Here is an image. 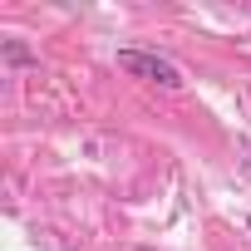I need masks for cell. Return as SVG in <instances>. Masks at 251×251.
<instances>
[{
  "mask_svg": "<svg viewBox=\"0 0 251 251\" xmlns=\"http://www.w3.org/2000/svg\"><path fill=\"white\" fill-rule=\"evenodd\" d=\"M118 69L133 74V79H148V84H163V89H182L177 64L163 54H148V50H118Z\"/></svg>",
  "mask_w": 251,
  "mask_h": 251,
  "instance_id": "6da1fadb",
  "label": "cell"
},
{
  "mask_svg": "<svg viewBox=\"0 0 251 251\" xmlns=\"http://www.w3.org/2000/svg\"><path fill=\"white\" fill-rule=\"evenodd\" d=\"M5 59H10V64H30V50L15 45V40H5Z\"/></svg>",
  "mask_w": 251,
  "mask_h": 251,
  "instance_id": "7a4b0ae2",
  "label": "cell"
},
{
  "mask_svg": "<svg viewBox=\"0 0 251 251\" xmlns=\"http://www.w3.org/2000/svg\"><path fill=\"white\" fill-rule=\"evenodd\" d=\"M246 231H251V222H246Z\"/></svg>",
  "mask_w": 251,
  "mask_h": 251,
  "instance_id": "3957f363",
  "label": "cell"
},
{
  "mask_svg": "<svg viewBox=\"0 0 251 251\" xmlns=\"http://www.w3.org/2000/svg\"><path fill=\"white\" fill-rule=\"evenodd\" d=\"M143 251H148V246H143Z\"/></svg>",
  "mask_w": 251,
  "mask_h": 251,
  "instance_id": "277c9868",
  "label": "cell"
}]
</instances>
